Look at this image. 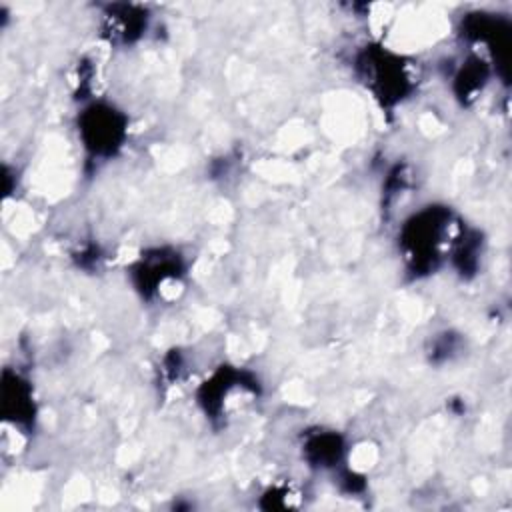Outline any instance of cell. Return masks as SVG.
<instances>
[{
  "mask_svg": "<svg viewBox=\"0 0 512 512\" xmlns=\"http://www.w3.org/2000/svg\"><path fill=\"white\" fill-rule=\"evenodd\" d=\"M148 28V14L142 6L112 4L102 14V30L110 44L126 46L136 42Z\"/></svg>",
  "mask_w": 512,
  "mask_h": 512,
  "instance_id": "cell-6",
  "label": "cell"
},
{
  "mask_svg": "<svg viewBox=\"0 0 512 512\" xmlns=\"http://www.w3.org/2000/svg\"><path fill=\"white\" fill-rule=\"evenodd\" d=\"M358 74L366 88L382 104H398L414 88L410 68L402 56H396L382 46H368L358 56Z\"/></svg>",
  "mask_w": 512,
  "mask_h": 512,
  "instance_id": "cell-3",
  "label": "cell"
},
{
  "mask_svg": "<svg viewBox=\"0 0 512 512\" xmlns=\"http://www.w3.org/2000/svg\"><path fill=\"white\" fill-rule=\"evenodd\" d=\"M488 78H490V68L486 60L478 54H470L454 74L456 98H460L462 104L472 102L476 96L484 92Z\"/></svg>",
  "mask_w": 512,
  "mask_h": 512,
  "instance_id": "cell-8",
  "label": "cell"
},
{
  "mask_svg": "<svg viewBox=\"0 0 512 512\" xmlns=\"http://www.w3.org/2000/svg\"><path fill=\"white\" fill-rule=\"evenodd\" d=\"M302 454L308 460V464L318 468V470L334 468L336 462L342 460L344 442L336 432L318 430V432L306 436L304 446H302Z\"/></svg>",
  "mask_w": 512,
  "mask_h": 512,
  "instance_id": "cell-7",
  "label": "cell"
},
{
  "mask_svg": "<svg viewBox=\"0 0 512 512\" xmlns=\"http://www.w3.org/2000/svg\"><path fill=\"white\" fill-rule=\"evenodd\" d=\"M464 230L448 206H424L400 228L402 256L414 274L432 272L452 256Z\"/></svg>",
  "mask_w": 512,
  "mask_h": 512,
  "instance_id": "cell-1",
  "label": "cell"
},
{
  "mask_svg": "<svg viewBox=\"0 0 512 512\" xmlns=\"http://www.w3.org/2000/svg\"><path fill=\"white\" fill-rule=\"evenodd\" d=\"M294 496H298V492L292 488V486H286V484H276L272 488H268L264 492V500H268V508H292L296 506L292 500Z\"/></svg>",
  "mask_w": 512,
  "mask_h": 512,
  "instance_id": "cell-9",
  "label": "cell"
},
{
  "mask_svg": "<svg viewBox=\"0 0 512 512\" xmlns=\"http://www.w3.org/2000/svg\"><path fill=\"white\" fill-rule=\"evenodd\" d=\"M128 120L112 104L94 102L88 104L78 116V134L82 146L94 158L114 156L126 140Z\"/></svg>",
  "mask_w": 512,
  "mask_h": 512,
  "instance_id": "cell-4",
  "label": "cell"
},
{
  "mask_svg": "<svg viewBox=\"0 0 512 512\" xmlns=\"http://www.w3.org/2000/svg\"><path fill=\"white\" fill-rule=\"evenodd\" d=\"M132 272L136 288L142 292V296L168 298L174 294V288L180 286L184 266L176 252L158 248L152 254L142 256Z\"/></svg>",
  "mask_w": 512,
  "mask_h": 512,
  "instance_id": "cell-5",
  "label": "cell"
},
{
  "mask_svg": "<svg viewBox=\"0 0 512 512\" xmlns=\"http://www.w3.org/2000/svg\"><path fill=\"white\" fill-rule=\"evenodd\" d=\"M258 394L260 384L252 372L222 366L198 388V404L206 418L226 422L250 406Z\"/></svg>",
  "mask_w": 512,
  "mask_h": 512,
  "instance_id": "cell-2",
  "label": "cell"
}]
</instances>
